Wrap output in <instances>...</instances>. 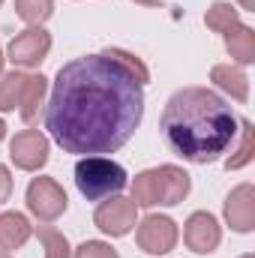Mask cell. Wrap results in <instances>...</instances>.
I'll return each instance as SVG.
<instances>
[{
  "instance_id": "cell-1",
  "label": "cell",
  "mask_w": 255,
  "mask_h": 258,
  "mask_svg": "<svg viewBox=\"0 0 255 258\" xmlns=\"http://www.w3.org/2000/svg\"><path fill=\"white\" fill-rule=\"evenodd\" d=\"M147 81V66L123 48L75 57L54 78L45 126L66 153H114L141 123Z\"/></svg>"
},
{
  "instance_id": "cell-2",
  "label": "cell",
  "mask_w": 255,
  "mask_h": 258,
  "mask_svg": "<svg viewBox=\"0 0 255 258\" xmlns=\"http://www.w3.org/2000/svg\"><path fill=\"white\" fill-rule=\"evenodd\" d=\"M159 129L171 153L207 165L234 144L240 120L219 93L207 87H183L165 102Z\"/></svg>"
},
{
  "instance_id": "cell-3",
  "label": "cell",
  "mask_w": 255,
  "mask_h": 258,
  "mask_svg": "<svg viewBox=\"0 0 255 258\" xmlns=\"http://www.w3.org/2000/svg\"><path fill=\"white\" fill-rule=\"evenodd\" d=\"M189 195V174L177 165H159L135 174L132 180V201L135 207H174Z\"/></svg>"
},
{
  "instance_id": "cell-4",
  "label": "cell",
  "mask_w": 255,
  "mask_h": 258,
  "mask_svg": "<svg viewBox=\"0 0 255 258\" xmlns=\"http://www.w3.org/2000/svg\"><path fill=\"white\" fill-rule=\"evenodd\" d=\"M75 186L87 201L111 198L126 186V171L114 159L105 156H84L75 165Z\"/></svg>"
},
{
  "instance_id": "cell-5",
  "label": "cell",
  "mask_w": 255,
  "mask_h": 258,
  "mask_svg": "<svg viewBox=\"0 0 255 258\" xmlns=\"http://www.w3.org/2000/svg\"><path fill=\"white\" fill-rule=\"evenodd\" d=\"M66 204H69V198H66L63 186L57 180H51V177H33L30 180V186H27V210L36 219L54 222L57 216L66 213Z\"/></svg>"
},
{
  "instance_id": "cell-6",
  "label": "cell",
  "mask_w": 255,
  "mask_h": 258,
  "mask_svg": "<svg viewBox=\"0 0 255 258\" xmlns=\"http://www.w3.org/2000/svg\"><path fill=\"white\" fill-rule=\"evenodd\" d=\"M135 240L147 255H165V252H171L177 246V225L168 216L150 213V216L141 219V225L135 231Z\"/></svg>"
},
{
  "instance_id": "cell-7",
  "label": "cell",
  "mask_w": 255,
  "mask_h": 258,
  "mask_svg": "<svg viewBox=\"0 0 255 258\" xmlns=\"http://www.w3.org/2000/svg\"><path fill=\"white\" fill-rule=\"evenodd\" d=\"M93 222L102 234H111V237H123L135 228V201L132 198H120V195H111L108 201H102L93 213Z\"/></svg>"
},
{
  "instance_id": "cell-8",
  "label": "cell",
  "mask_w": 255,
  "mask_h": 258,
  "mask_svg": "<svg viewBox=\"0 0 255 258\" xmlns=\"http://www.w3.org/2000/svg\"><path fill=\"white\" fill-rule=\"evenodd\" d=\"M48 51H51V33L42 30V27H27L6 48L9 60L15 66H39L48 57Z\"/></svg>"
},
{
  "instance_id": "cell-9",
  "label": "cell",
  "mask_w": 255,
  "mask_h": 258,
  "mask_svg": "<svg viewBox=\"0 0 255 258\" xmlns=\"http://www.w3.org/2000/svg\"><path fill=\"white\" fill-rule=\"evenodd\" d=\"M9 156L21 171H39L48 162V138L39 129H24L12 138Z\"/></svg>"
},
{
  "instance_id": "cell-10",
  "label": "cell",
  "mask_w": 255,
  "mask_h": 258,
  "mask_svg": "<svg viewBox=\"0 0 255 258\" xmlns=\"http://www.w3.org/2000/svg\"><path fill=\"white\" fill-rule=\"evenodd\" d=\"M183 240H186V246H189L192 252H198V255L213 252L219 246V240H222V228H219L216 216L207 213V210L192 213L189 219H186V228H183Z\"/></svg>"
},
{
  "instance_id": "cell-11",
  "label": "cell",
  "mask_w": 255,
  "mask_h": 258,
  "mask_svg": "<svg viewBox=\"0 0 255 258\" xmlns=\"http://www.w3.org/2000/svg\"><path fill=\"white\" fill-rule=\"evenodd\" d=\"M225 222L240 231L249 234L255 228V189L252 183H240L237 189H231L225 198Z\"/></svg>"
},
{
  "instance_id": "cell-12",
  "label": "cell",
  "mask_w": 255,
  "mask_h": 258,
  "mask_svg": "<svg viewBox=\"0 0 255 258\" xmlns=\"http://www.w3.org/2000/svg\"><path fill=\"white\" fill-rule=\"evenodd\" d=\"M30 234H33V225L27 222L24 213H15V210L0 213V249L3 252L24 246L30 240Z\"/></svg>"
},
{
  "instance_id": "cell-13",
  "label": "cell",
  "mask_w": 255,
  "mask_h": 258,
  "mask_svg": "<svg viewBox=\"0 0 255 258\" xmlns=\"http://www.w3.org/2000/svg\"><path fill=\"white\" fill-rule=\"evenodd\" d=\"M210 81L219 87V90H225L231 99H237V102H246L249 99V78H246V72L243 69H237V66H213L210 69Z\"/></svg>"
},
{
  "instance_id": "cell-14",
  "label": "cell",
  "mask_w": 255,
  "mask_h": 258,
  "mask_svg": "<svg viewBox=\"0 0 255 258\" xmlns=\"http://www.w3.org/2000/svg\"><path fill=\"white\" fill-rule=\"evenodd\" d=\"M225 48H228V54L237 60L240 66L252 63L255 60V30L252 27H246V24H231L225 33Z\"/></svg>"
},
{
  "instance_id": "cell-15",
  "label": "cell",
  "mask_w": 255,
  "mask_h": 258,
  "mask_svg": "<svg viewBox=\"0 0 255 258\" xmlns=\"http://www.w3.org/2000/svg\"><path fill=\"white\" fill-rule=\"evenodd\" d=\"M45 90H48V78H45V75H30V78H27L24 99H21V105H18V111H21V120H24V123H33V120L39 117V108H42Z\"/></svg>"
},
{
  "instance_id": "cell-16",
  "label": "cell",
  "mask_w": 255,
  "mask_h": 258,
  "mask_svg": "<svg viewBox=\"0 0 255 258\" xmlns=\"http://www.w3.org/2000/svg\"><path fill=\"white\" fill-rule=\"evenodd\" d=\"M27 78H30V75H24V72L0 75V111H15V108L21 105Z\"/></svg>"
},
{
  "instance_id": "cell-17",
  "label": "cell",
  "mask_w": 255,
  "mask_h": 258,
  "mask_svg": "<svg viewBox=\"0 0 255 258\" xmlns=\"http://www.w3.org/2000/svg\"><path fill=\"white\" fill-rule=\"evenodd\" d=\"M15 12L30 27H42V21H48L54 12V0H15Z\"/></svg>"
},
{
  "instance_id": "cell-18",
  "label": "cell",
  "mask_w": 255,
  "mask_h": 258,
  "mask_svg": "<svg viewBox=\"0 0 255 258\" xmlns=\"http://www.w3.org/2000/svg\"><path fill=\"white\" fill-rule=\"evenodd\" d=\"M237 132H240V144H237V153L228 156V162H225L228 171H231V168L237 171V168L249 165L252 156H255V129H252V123H249V120H240V129H237Z\"/></svg>"
},
{
  "instance_id": "cell-19",
  "label": "cell",
  "mask_w": 255,
  "mask_h": 258,
  "mask_svg": "<svg viewBox=\"0 0 255 258\" xmlns=\"http://www.w3.org/2000/svg\"><path fill=\"white\" fill-rule=\"evenodd\" d=\"M240 18H237V9L231 6V3H222V0H216L210 9H207V15H204V24L210 27V30H216V33H225L231 24H237Z\"/></svg>"
},
{
  "instance_id": "cell-20",
  "label": "cell",
  "mask_w": 255,
  "mask_h": 258,
  "mask_svg": "<svg viewBox=\"0 0 255 258\" xmlns=\"http://www.w3.org/2000/svg\"><path fill=\"white\" fill-rule=\"evenodd\" d=\"M36 234H39V243L45 249V258H69V240L63 237V231H57L51 225H39Z\"/></svg>"
},
{
  "instance_id": "cell-21",
  "label": "cell",
  "mask_w": 255,
  "mask_h": 258,
  "mask_svg": "<svg viewBox=\"0 0 255 258\" xmlns=\"http://www.w3.org/2000/svg\"><path fill=\"white\" fill-rule=\"evenodd\" d=\"M75 258H120V255H117V249H111L102 240H84L75 249Z\"/></svg>"
},
{
  "instance_id": "cell-22",
  "label": "cell",
  "mask_w": 255,
  "mask_h": 258,
  "mask_svg": "<svg viewBox=\"0 0 255 258\" xmlns=\"http://www.w3.org/2000/svg\"><path fill=\"white\" fill-rule=\"evenodd\" d=\"M9 195H12V174L6 165H0V204L9 201Z\"/></svg>"
},
{
  "instance_id": "cell-23",
  "label": "cell",
  "mask_w": 255,
  "mask_h": 258,
  "mask_svg": "<svg viewBox=\"0 0 255 258\" xmlns=\"http://www.w3.org/2000/svg\"><path fill=\"white\" fill-rule=\"evenodd\" d=\"M135 3H141V6H162L165 0H135Z\"/></svg>"
},
{
  "instance_id": "cell-24",
  "label": "cell",
  "mask_w": 255,
  "mask_h": 258,
  "mask_svg": "<svg viewBox=\"0 0 255 258\" xmlns=\"http://www.w3.org/2000/svg\"><path fill=\"white\" fill-rule=\"evenodd\" d=\"M240 6H243L246 12H255V0H240Z\"/></svg>"
},
{
  "instance_id": "cell-25",
  "label": "cell",
  "mask_w": 255,
  "mask_h": 258,
  "mask_svg": "<svg viewBox=\"0 0 255 258\" xmlns=\"http://www.w3.org/2000/svg\"><path fill=\"white\" fill-rule=\"evenodd\" d=\"M3 135H6V123L0 120V141H3Z\"/></svg>"
},
{
  "instance_id": "cell-26",
  "label": "cell",
  "mask_w": 255,
  "mask_h": 258,
  "mask_svg": "<svg viewBox=\"0 0 255 258\" xmlns=\"http://www.w3.org/2000/svg\"><path fill=\"white\" fill-rule=\"evenodd\" d=\"M3 60H6V57H3V48H0V72H3Z\"/></svg>"
},
{
  "instance_id": "cell-27",
  "label": "cell",
  "mask_w": 255,
  "mask_h": 258,
  "mask_svg": "<svg viewBox=\"0 0 255 258\" xmlns=\"http://www.w3.org/2000/svg\"><path fill=\"white\" fill-rule=\"evenodd\" d=\"M0 258H12V255H9V252H0Z\"/></svg>"
},
{
  "instance_id": "cell-28",
  "label": "cell",
  "mask_w": 255,
  "mask_h": 258,
  "mask_svg": "<svg viewBox=\"0 0 255 258\" xmlns=\"http://www.w3.org/2000/svg\"><path fill=\"white\" fill-rule=\"evenodd\" d=\"M243 258H255V255H243Z\"/></svg>"
},
{
  "instance_id": "cell-29",
  "label": "cell",
  "mask_w": 255,
  "mask_h": 258,
  "mask_svg": "<svg viewBox=\"0 0 255 258\" xmlns=\"http://www.w3.org/2000/svg\"><path fill=\"white\" fill-rule=\"evenodd\" d=\"M0 6H3V0H0Z\"/></svg>"
}]
</instances>
